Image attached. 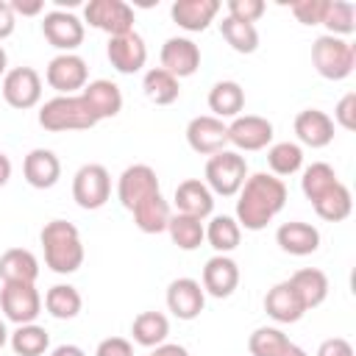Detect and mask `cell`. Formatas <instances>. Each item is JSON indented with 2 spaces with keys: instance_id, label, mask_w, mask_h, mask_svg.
<instances>
[{
  "instance_id": "cell-1",
  "label": "cell",
  "mask_w": 356,
  "mask_h": 356,
  "mask_svg": "<svg viewBox=\"0 0 356 356\" xmlns=\"http://www.w3.org/2000/svg\"><path fill=\"white\" fill-rule=\"evenodd\" d=\"M284 203H286L284 181L267 172H256L242 184V195L236 200V217L248 231H261L284 209Z\"/></svg>"
},
{
  "instance_id": "cell-2",
  "label": "cell",
  "mask_w": 356,
  "mask_h": 356,
  "mask_svg": "<svg viewBox=\"0 0 356 356\" xmlns=\"http://www.w3.org/2000/svg\"><path fill=\"white\" fill-rule=\"evenodd\" d=\"M42 248H44V261L53 273H75L83 264V245L78 236V228L67 220H50L42 234Z\"/></svg>"
},
{
  "instance_id": "cell-3",
  "label": "cell",
  "mask_w": 356,
  "mask_h": 356,
  "mask_svg": "<svg viewBox=\"0 0 356 356\" xmlns=\"http://www.w3.org/2000/svg\"><path fill=\"white\" fill-rule=\"evenodd\" d=\"M39 125L44 131H86L92 125H97V120L92 117L89 106L83 103V97L78 95H61V97H53L42 106L39 111Z\"/></svg>"
},
{
  "instance_id": "cell-4",
  "label": "cell",
  "mask_w": 356,
  "mask_h": 356,
  "mask_svg": "<svg viewBox=\"0 0 356 356\" xmlns=\"http://www.w3.org/2000/svg\"><path fill=\"white\" fill-rule=\"evenodd\" d=\"M312 64L323 78L345 81L356 67V53H353V47L348 42L325 33L312 44Z\"/></svg>"
},
{
  "instance_id": "cell-5",
  "label": "cell",
  "mask_w": 356,
  "mask_h": 356,
  "mask_svg": "<svg viewBox=\"0 0 356 356\" xmlns=\"http://www.w3.org/2000/svg\"><path fill=\"white\" fill-rule=\"evenodd\" d=\"M248 178V164L239 153L220 150L206 161V186L222 197H231L242 189Z\"/></svg>"
},
{
  "instance_id": "cell-6",
  "label": "cell",
  "mask_w": 356,
  "mask_h": 356,
  "mask_svg": "<svg viewBox=\"0 0 356 356\" xmlns=\"http://www.w3.org/2000/svg\"><path fill=\"white\" fill-rule=\"evenodd\" d=\"M111 195V175L103 164H83L72 178V197L81 209L95 211L106 206Z\"/></svg>"
},
{
  "instance_id": "cell-7",
  "label": "cell",
  "mask_w": 356,
  "mask_h": 356,
  "mask_svg": "<svg viewBox=\"0 0 356 356\" xmlns=\"http://www.w3.org/2000/svg\"><path fill=\"white\" fill-rule=\"evenodd\" d=\"M86 22L108 36H122L134 31V8L122 0H92L86 8Z\"/></svg>"
},
{
  "instance_id": "cell-8",
  "label": "cell",
  "mask_w": 356,
  "mask_h": 356,
  "mask_svg": "<svg viewBox=\"0 0 356 356\" xmlns=\"http://www.w3.org/2000/svg\"><path fill=\"white\" fill-rule=\"evenodd\" d=\"M0 309L3 314L17 323V325H28L36 320L39 309H42V298L36 292L33 284H17V281H8L3 284L0 289Z\"/></svg>"
},
{
  "instance_id": "cell-9",
  "label": "cell",
  "mask_w": 356,
  "mask_h": 356,
  "mask_svg": "<svg viewBox=\"0 0 356 356\" xmlns=\"http://www.w3.org/2000/svg\"><path fill=\"white\" fill-rule=\"evenodd\" d=\"M3 97L11 108H33L42 97V78L33 67H17L3 78Z\"/></svg>"
},
{
  "instance_id": "cell-10",
  "label": "cell",
  "mask_w": 356,
  "mask_h": 356,
  "mask_svg": "<svg viewBox=\"0 0 356 356\" xmlns=\"http://www.w3.org/2000/svg\"><path fill=\"white\" fill-rule=\"evenodd\" d=\"M117 195H120V203L134 211L142 200L159 195V175L153 167L147 164H134L128 167L122 175H120V184H117Z\"/></svg>"
},
{
  "instance_id": "cell-11",
  "label": "cell",
  "mask_w": 356,
  "mask_h": 356,
  "mask_svg": "<svg viewBox=\"0 0 356 356\" xmlns=\"http://www.w3.org/2000/svg\"><path fill=\"white\" fill-rule=\"evenodd\" d=\"M186 142L195 153H203V156H214L225 147L228 142V125L211 114H203V117H195L189 125H186Z\"/></svg>"
},
{
  "instance_id": "cell-12",
  "label": "cell",
  "mask_w": 356,
  "mask_h": 356,
  "mask_svg": "<svg viewBox=\"0 0 356 356\" xmlns=\"http://www.w3.org/2000/svg\"><path fill=\"white\" fill-rule=\"evenodd\" d=\"M106 53H108L111 67L117 72H122V75L139 72L145 67V61H147V47H145V42H142V36L136 31L122 33V36H111Z\"/></svg>"
},
{
  "instance_id": "cell-13",
  "label": "cell",
  "mask_w": 356,
  "mask_h": 356,
  "mask_svg": "<svg viewBox=\"0 0 356 356\" xmlns=\"http://www.w3.org/2000/svg\"><path fill=\"white\" fill-rule=\"evenodd\" d=\"M228 142L239 150H261L273 142V122L259 114L234 117V122L228 125Z\"/></svg>"
},
{
  "instance_id": "cell-14",
  "label": "cell",
  "mask_w": 356,
  "mask_h": 356,
  "mask_svg": "<svg viewBox=\"0 0 356 356\" xmlns=\"http://www.w3.org/2000/svg\"><path fill=\"white\" fill-rule=\"evenodd\" d=\"M200 67V50L195 42L189 39H181V36H172L164 42L161 47V70L170 72L172 78H186V75H195Z\"/></svg>"
},
{
  "instance_id": "cell-15",
  "label": "cell",
  "mask_w": 356,
  "mask_h": 356,
  "mask_svg": "<svg viewBox=\"0 0 356 356\" xmlns=\"http://www.w3.org/2000/svg\"><path fill=\"white\" fill-rule=\"evenodd\" d=\"M86 61L81 56H72V53H64V56H56L47 67V83L56 89V92H64V95H72L78 89L86 86Z\"/></svg>"
},
{
  "instance_id": "cell-16",
  "label": "cell",
  "mask_w": 356,
  "mask_h": 356,
  "mask_svg": "<svg viewBox=\"0 0 356 356\" xmlns=\"http://www.w3.org/2000/svg\"><path fill=\"white\" fill-rule=\"evenodd\" d=\"M206 306V295L195 278H175L167 286V309L178 320H195Z\"/></svg>"
},
{
  "instance_id": "cell-17",
  "label": "cell",
  "mask_w": 356,
  "mask_h": 356,
  "mask_svg": "<svg viewBox=\"0 0 356 356\" xmlns=\"http://www.w3.org/2000/svg\"><path fill=\"white\" fill-rule=\"evenodd\" d=\"M44 39L58 50H75L83 42V22L67 11H50L42 22Z\"/></svg>"
},
{
  "instance_id": "cell-18",
  "label": "cell",
  "mask_w": 356,
  "mask_h": 356,
  "mask_svg": "<svg viewBox=\"0 0 356 356\" xmlns=\"http://www.w3.org/2000/svg\"><path fill=\"white\" fill-rule=\"evenodd\" d=\"M239 284V267L234 259L228 256H214L206 261L203 267V292H209L211 298H228L234 295Z\"/></svg>"
},
{
  "instance_id": "cell-19",
  "label": "cell",
  "mask_w": 356,
  "mask_h": 356,
  "mask_svg": "<svg viewBox=\"0 0 356 356\" xmlns=\"http://www.w3.org/2000/svg\"><path fill=\"white\" fill-rule=\"evenodd\" d=\"M275 242L289 256H312L320 248V231L314 225H309V222L292 220V222H284L275 231Z\"/></svg>"
},
{
  "instance_id": "cell-20",
  "label": "cell",
  "mask_w": 356,
  "mask_h": 356,
  "mask_svg": "<svg viewBox=\"0 0 356 356\" xmlns=\"http://www.w3.org/2000/svg\"><path fill=\"white\" fill-rule=\"evenodd\" d=\"M295 134L309 147H325L334 139V120L320 108H303L295 117Z\"/></svg>"
},
{
  "instance_id": "cell-21",
  "label": "cell",
  "mask_w": 356,
  "mask_h": 356,
  "mask_svg": "<svg viewBox=\"0 0 356 356\" xmlns=\"http://www.w3.org/2000/svg\"><path fill=\"white\" fill-rule=\"evenodd\" d=\"M220 11V3L217 0H175L172 3V22L184 31H206L209 22L217 17Z\"/></svg>"
},
{
  "instance_id": "cell-22",
  "label": "cell",
  "mask_w": 356,
  "mask_h": 356,
  "mask_svg": "<svg viewBox=\"0 0 356 356\" xmlns=\"http://www.w3.org/2000/svg\"><path fill=\"white\" fill-rule=\"evenodd\" d=\"M22 172H25V181L33 186V189H50L58 175H61V161L56 159L53 150H44V147H36L25 156L22 161Z\"/></svg>"
},
{
  "instance_id": "cell-23",
  "label": "cell",
  "mask_w": 356,
  "mask_h": 356,
  "mask_svg": "<svg viewBox=\"0 0 356 356\" xmlns=\"http://www.w3.org/2000/svg\"><path fill=\"white\" fill-rule=\"evenodd\" d=\"M175 206H178V214H189V217H209L211 209H214V197H211V189L197 181V178H186L175 186Z\"/></svg>"
},
{
  "instance_id": "cell-24",
  "label": "cell",
  "mask_w": 356,
  "mask_h": 356,
  "mask_svg": "<svg viewBox=\"0 0 356 356\" xmlns=\"http://www.w3.org/2000/svg\"><path fill=\"white\" fill-rule=\"evenodd\" d=\"M264 312L275 320V323H298L303 317V303L298 298V292L292 289L289 281L275 284L267 295H264Z\"/></svg>"
},
{
  "instance_id": "cell-25",
  "label": "cell",
  "mask_w": 356,
  "mask_h": 356,
  "mask_svg": "<svg viewBox=\"0 0 356 356\" xmlns=\"http://www.w3.org/2000/svg\"><path fill=\"white\" fill-rule=\"evenodd\" d=\"M83 103L89 106L92 117L100 122V120H108V117H117L120 108H122V95H120V86L111 83V81H92L86 89H83Z\"/></svg>"
},
{
  "instance_id": "cell-26",
  "label": "cell",
  "mask_w": 356,
  "mask_h": 356,
  "mask_svg": "<svg viewBox=\"0 0 356 356\" xmlns=\"http://www.w3.org/2000/svg\"><path fill=\"white\" fill-rule=\"evenodd\" d=\"M39 275V261L31 250L25 248H8L0 256V278L3 284L17 281V284H33Z\"/></svg>"
},
{
  "instance_id": "cell-27",
  "label": "cell",
  "mask_w": 356,
  "mask_h": 356,
  "mask_svg": "<svg viewBox=\"0 0 356 356\" xmlns=\"http://www.w3.org/2000/svg\"><path fill=\"white\" fill-rule=\"evenodd\" d=\"M289 284H292V289L298 292V298H300V303H303L306 312H309V309H317V306L328 298V278H325V273L317 270V267H303V270H298V273L289 278Z\"/></svg>"
},
{
  "instance_id": "cell-28",
  "label": "cell",
  "mask_w": 356,
  "mask_h": 356,
  "mask_svg": "<svg viewBox=\"0 0 356 356\" xmlns=\"http://www.w3.org/2000/svg\"><path fill=\"white\" fill-rule=\"evenodd\" d=\"M209 108L214 111L217 120L222 117H239V111L245 108V92L236 81H220L211 86L209 92Z\"/></svg>"
},
{
  "instance_id": "cell-29",
  "label": "cell",
  "mask_w": 356,
  "mask_h": 356,
  "mask_svg": "<svg viewBox=\"0 0 356 356\" xmlns=\"http://www.w3.org/2000/svg\"><path fill=\"white\" fill-rule=\"evenodd\" d=\"M314 211H317V217H323L325 222H342L348 214H350V209H353V197H350V189L342 184V181H337L325 195H320L314 203Z\"/></svg>"
},
{
  "instance_id": "cell-30",
  "label": "cell",
  "mask_w": 356,
  "mask_h": 356,
  "mask_svg": "<svg viewBox=\"0 0 356 356\" xmlns=\"http://www.w3.org/2000/svg\"><path fill=\"white\" fill-rule=\"evenodd\" d=\"M170 217H172L170 214V203L161 197V192L153 195V197H147V200H142L134 209V222L145 234H161V231H167Z\"/></svg>"
},
{
  "instance_id": "cell-31",
  "label": "cell",
  "mask_w": 356,
  "mask_h": 356,
  "mask_svg": "<svg viewBox=\"0 0 356 356\" xmlns=\"http://www.w3.org/2000/svg\"><path fill=\"white\" fill-rule=\"evenodd\" d=\"M142 89H145V97L156 106H170L178 100L181 95V86H178V78H172L170 72H164L161 67L156 70H147L145 72V81H142Z\"/></svg>"
},
{
  "instance_id": "cell-32",
  "label": "cell",
  "mask_w": 356,
  "mask_h": 356,
  "mask_svg": "<svg viewBox=\"0 0 356 356\" xmlns=\"http://www.w3.org/2000/svg\"><path fill=\"white\" fill-rule=\"evenodd\" d=\"M131 334H134V342H139L145 348H159L170 334V323L161 312H142L134 320Z\"/></svg>"
},
{
  "instance_id": "cell-33",
  "label": "cell",
  "mask_w": 356,
  "mask_h": 356,
  "mask_svg": "<svg viewBox=\"0 0 356 356\" xmlns=\"http://www.w3.org/2000/svg\"><path fill=\"white\" fill-rule=\"evenodd\" d=\"M81 306H83V300H81L78 289L70 286V284H56V286H50L47 295H44V309H47L56 320H72V317H78Z\"/></svg>"
},
{
  "instance_id": "cell-34",
  "label": "cell",
  "mask_w": 356,
  "mask_h": 356,
  "mask_svg": "<svg viewBox=\"0 0 356 356\" xmlns=\"http://www.w3.org/2000/svg\"><path fill=\"white\" fill-rule=\"evenodd\" d=\"M167 231H170V239H172L181 250H195V248H200V242L206 239L203 222H200L197 217H189V214H175V217H170Z\"/></svg>"
},
{
  "instance_id": "cell-35",
  "label": "cell",
  "mask_w": 356,
  "mask_h": 356,
  "mask_svg": "<svg viewBox=\"0 0 356 356\" xmlns=\"http://www.w3.org/2000/svg\"><path fill=\"white\" fill-rule=\"evenodd\" d=\"M220 33H222V39L236 50V53H253L256 47H259V31L250 25V22H239V19H231V17H225L222 22H220Z\"/></svg>"
},
{
  "instance_id": "cell-36",
  "label": "cell",
  "mask_w": 356,
  "mask_h": 356,
  "mask_svg": "<svg viewBox=\"0 0 356 356\" xmlns=\"http://www.w3.org/2000/svg\"><path fill=\"white\" fill-rule=\"evenodd\" d=\"M206 239H209V245L222 256V253H228V250H234L236 245H239V239H242V231H239V222L236 220H231V217H214L211 222H209V228H206Z\"/></svg>"
},
{
  "instance_id": "cell-37",
  "label": "cell",
  "mask_w": 356,
  "mask_h": 356,
  "mask_svg": "<svg viewBox=\"0 0 356 356\" xmlns=\"http://www.w3.org/2000/svg\"><path fill=\"white\" fill-rule=\"evenodd\" d=\"M47 345H50L47 331L39 328V325H33V323L19 325L14 331V337H11V348H14L17 356H42L47 350Z\"/></svg>"
},
{
  "instance_id": "cell-38",
  "label": "cell",
  "mask_w": 356,
  "mask_h": 356,
  "mask_svg": "<svg viewBox=\"0 0 356 356\" xmlns=\"http://www.w3.org/2000/svg\"><path fill=\"white\" fill-rule=\"evenodd\" d=\"M337 181H339V178H337L334 167H328L325 161H317V164L306 167V172H303V178H300V186H303V195L314 203V200H317L320 195H325Z\"/></svg>"
},
{
  "instance_id": "cell-39",
  "label": "cell",
  "mask_w": 356,
  "mask_h": 356,
  "mask_svg": "<svg viewBox=\"0 0 356 356\" xmlns=\"http://www.w3.org/2000/svg\"><path fill=\"white\" fill-rule=\"evenodd\" d=\"M323 25L328 28V36H348L356 31V8L345 0H334L328 3V11H325V19Z\"/></svg>"
},
{
  "instance_id": "cell-40",
  "label": "cell",
  "mask_w": 356,
  "mask_h": 356,
  "mask_svg": "<svg viewBox=\"0 0 356 356\" xmlns=\"http://www.w3.org/2000/svg\"><path fill=\"white\" fill-rule=\"evenodd\" d=\"M267 164H270V170L275 175H292L303 164V150L298 145H292V142H278V145L270 147Z\"/></svg>"
},
{
  "instance_id": "cell-41",
  "label": "cell",
  "mask_w": 356,
  "mask_h": 356,
  "mask_svg": "<svg viewBox=\"0 0 356 356\" xmlns=\"http://www.w3.org/2000/svg\"><path fill=\"white\" fill-rule=\"evenodd\" d=\"M289 339L286 334H281L278 328H256L248 339V348H250V356H281L286 350Z\"/></svg>"
},
{
  "instance_id": "cell-42",
  "label": "cell",
  "mask_w": 356,
  "mask_h": 356,
  "mask_svg": "<svg viewBox=\"0 0 356 356\" xmlns=\"http://www.w3.org/2000/svg\"><path fill=\"white\" fill-rule=\"evenodd\" d=\"M328 3L331 0H298V3H292V14L303 25H323Z\"/></svg>"
},
{
  "instance_id": "cell-43",
  "label": "cell",
  "mask_w": 356,
  "mask_h": 356,
  "mask_svg": "<svg viewBox=\"0 0 356 356\" xmlns=\"http://www.w3.org/2000/svg\"><path fill=\"white\" fill-rule=\"evenodd\" d=\"M264 14V3L261 0H231L228 3V17L239 19V22H256Z\"/></svg>"
},
{
  "instance_id": "cell-44",
  "label": "cell",
  "mask_w": 356,
  "mask_h": 356,
  "mask_svg": "<svg viewBox=\"0 0 356 356\" xmlns=\"http://www.w3.org/2000/svg\"><path fill=\"white\" fill-rule=\"evenodd\" d=\"M334 117H337V122H339L345 131H356V92H348V95L337 103Z\"/></svg>"
},
{
  "instance_id": "cell-45",
  "label": "cell",
  "mask_w": 356,
  "mask_h": 356,
  "mask_svg": "<svg viewBox=\"0 0 356 356\" xmlns=\"http://www.w3.org/2000/svg\"><path fill=\"white\" fill-rule=\"evenodd\" d=\"M97 356H134V348L125 337H108L97 345Z\"/></svg>"
},
{
  "instance_id": "cell-46",
  "label": "cell",
  "mask_w": 356,
  "mask_h": 356,
  "mask_svg": "<svg viewBox=\"0 0 356 356\" xmlns=\"http://www.w3.org/2000/svg\"><path fill=\"white\" fill-rule=\"evenodd\" d=\"M317 356H353V345L342 337H331V339L320 342Z\"/></svg>"
},
{
  "instance_id": "cell-47",
  "label": "cell",
  "mask_w": 356,
  "mask_h": 356,
  "mask_svg": "<svg viewBox=\"0 0 356 356\" xmlns=\"http://www.w3.org/2000/svg\"><path fill=\"white\" fill-rule=\"evenodd\" d=\"M8 6L14 14H22V17H36L42 11V0H11Z\"/></svg>"
},
{
  "instance_id": "cell-48",
  "label": "cell",
  "mask_w": 356,
  "mask_h": 356,
  "mask_svg": "<svg viewBox=\"0 0 356 356\" xmlns=\"http://www.w3.org/2000/svg\"><path fill=\"white\" fill-rule=\"evenodd\" d=\"M11 31H14V11L8 3L0 0V39L11 36Z\"/></svg>"
},
{
  "instance_id": "cell-49",
  "label": "cell",
  "mask_w": 356,
  "mask_h": 356,
  "mask_svg": "<svg viewBox=\"0 0 356 356\" xmlns=\"http://www.w3.org/2000/svg\"><path fill=\"white\" fill-rule=\"evenodd\" d=\"M150 356H189V353L181 345H159L156 353H150Z\"/></svg>"
},
{
  "instance_id": "cell-50",
  "label": "cell",
  "mask_w": 356,
  "mask_h": 356,
  "mask_svg": "<svg viewBox=\"0 0 356 356\" xmlns=\"http://www.w3.org/2000/svg\"><path fill=\"white\" fill-rule=\"evenodd\" d=\"M8 178H11V161L6 153H0V186H6Z\"/></svg>"
},
{
  "instance_id": "cell-51",
  "label": "cell",
  "mask_w": 356,
  "mask_h": 356,
  "mask_svg": "<svg viewBox=\"0 0 356 356\" xmlns=\"http://www.w3.org/2000/svg\"><path fill=\"white\" fill-rule=\"evenodd\" d=\"M50 356H86V353H83L78 345H58Z\"/></svg>"
},
{
  "instance_id": "cell-52",
  "label": "cell",
  "mask_w": 356,
  "mask_h": 356,
  "mask_svg": "<svg viewBox=\"0 0 356 356\" xmlns=\"http://www.w3.org/2000/svg\"><path fill=\"white\" fill-rule=\"evenodd\" d=\"M281 356H309V353H306L303 348H298V345H292V342H289V345H286V350H284Z\"/></svg>"
},
{
  "instance_id": "cell-53",
  "label": "cell",
  "mask_w": 356,
  "mask_h": 356,
  "mask_svg": "<svg viewBox=\"0 0 356 356\" xmlns=\"http://www.w3.org/2000/svg\"><path fill=\"white\" fill-rule=\"evenodd\" d=\"M6 64H8V58H6V50L0 47V75L6 72Z\"/></svg>"
},
{
  "instance_id": "cell-54",
  "label": "cell",
  "mask_w": 356,
  "mask_h": 356,
  "mask_svg": "<svg viewBox=\"0 0 356 356\" xmlns=\"http://www.w3.org/2000/svg\"><path fill=\"white\" fill-rule=\"evenodd\" d=\"M6 345V325H3V320H0V348Z\"/></svg>"
}]
</instances>
